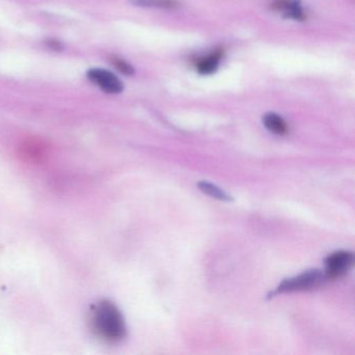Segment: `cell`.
I'll list each match as a JSON object with an SVG mask.
<instances>
[{"label":"cell","mask_w":355,"mask_h":355,"mask_svg":"<svg viewBox=\"0 0 355 355\" xmlns=\"http://www.w3.org/2000/svg\"><path fill=\"white\" fill-rule=\"evenodd\" d=\"M91 329L95 336L107 343H118L126 336L123 315L111 301H99L90 313Z\"/></svg>","instance_id":"obj_1"},{"label":"cell","mask_w":355,"mask_h":355,"mask_svg":"<svg viewBox=\"0 0 355 355\" xmlns=\"http://www.w3.org/2000/svg\"><path fill=\"white\" fill-rule=\"evenodd\" d=\"M274 11L279 12L284 17L303 21L306 18L304 9L298 0H276L274 1Z\"/></svg>","instance_id":"obj_6"},{"label":"cell","mask_w":355,"mask_h":355,"mask_svg":"<svg viewBox=\"0 0 355 355\" xmlns=\"http://www.w3.org/2000/svg\"><path fill=\"white\" fill-rule=\"evenodd\" d=\"M111 61L112 64L115 66L116 69L119 70L121 73L125 74V76H132L135 73L134 67L124 60L119 59V58H113Z\"/></svg>","instance_id":"obj_11"},{"label":"cell","mask_w":355,"mask_h":355,"mask_svg":"<svg viewBox=\"0 0 355 355\" xmlns=\"http://www.w3.org/2000/svg\"><path fill=\"white\" fill-rule=\"evenodd\" d=\"M221 58V51H218L207 55V58L201 59L197 64V70H198L199 73L203 74V76L214 73L219 66Z\"/></svg>","instance_id":"obj_7"},{"label":"cell","mask_w":355,"mask_h":355,"mask_svg":"<svg viewBox=\"0 0 355 355\" xmlns=\"http://www.w3.org/2000/svg\"><path fill=\"white\" fill-rule=\"evenodd\" d=\"M89 80L107 94H119L123 91V83L111 71L92 68L87 72Z\"/></svg>","instance_id":"obj_5"},{"label":"cell","mask_w":355,"mask_h":355,"mask_svg":"<svg viewBox=\"0 0 355 355\" xmlns=\"http://www.w3.org/2000/svg\"><path fill=\"white\" fill-rule=\"evenodd\" d=\"M18 153L26 163L41 164L49 157V146L40 139L31 138L20 145Z\"/></svg>","instance_id":"obj_4"},{"label":"cell","mask_w":355,"mask_h":355,"mask_svg":"<svg viewBox=\"0 0 355 355\" xmlns=\"http://www.w3.org/2000/svg\"><path fill=\"white\" fill-rule=\"evenodd\" d=\"M354 255L349 251H336L325 259L326 279L342 277L352 268Z\"/></svg>","instance_id":"obj_3"},{"label":"cell","mask_w":355,"mask_h":355,"mask_svg":"<svg viewBox=\"0 0 355 355\" xmlns=\"http://www.w3.org/2000/svg\"><path fill=\"white\" fill-rule=\"evenodd\" d=\"M134 5L144 8H161V9H174L178 7V0H132Z\"/></svg>","instance_id":"obj_10"},{"label":"cell","mask_w":355,"mask_h":355,"mask_svg":"<svg viewBox=\"0 0 355 355\" xmlns=\"http://www.w3.org/2000/svg\"><path fill=\"white\" fill-rule=\"evenodd\" d=\"M46 45L49 49H53L55 51H61L63 49V45L60 41L55 40V39H49L46 41Z\"/></svg>","instance_id":"obj_12"},{"label":"cell","mask_w":355,"mask_h":355,"mask_svg":"<svg viewBox=\"0 0 355 355\" xmlns=\"http://www.w3.org/2000/svg\"><path fill=\"white\" fill-rule=\"evenodd\" d=\"M263 125L269 132L284 136L288 132V125L280 116L275 113H269L263 118Z\"/></svg>","instance_id":"obj_8"},{"label":"cell","mask_w":355,"mask_h":355,"mask_svg":"<svg viewBox=\"0 0 355 355\" xmlns=\"http://www.w3.org/2000/svg\"><path fill=\"white\" fill-rule=\"evenodd\" d=\"M198 188L199 190L201 191V192L205 193V194L209 195V196L213 197V198L219 199V200L223 201L232 200V196H230V195H228L227 193L224 192V191L222 190V189H220L219 187L211 184V182H198Z\"/></svg>","instance_id":"obj_9"},{"label":"cell","mask_w":355,"mask_h":355,"mask_svg":"<svg viewBox=\"0 0 355 355\" xmlns=\"http://www.w3.org/2000/svg\"><path fill=\"white\" fill-rule=\"evenodd\" d=\"M325 279V273H323L321 270H309V271L303 272L300 275L284 280L272 293V296L276 294H282V293L313 290V288L321 286Z\"/></svg>","instance_id":"obj_2"}]
</instances>
